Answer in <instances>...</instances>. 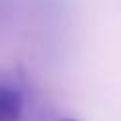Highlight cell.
Segmentation results:
<instances>
[{"label": "cell", "instance_id": "cell-2", "mask_svg": "<svg viewBox=\"0 0 121 121\" xmlns=\"http://www.w3.org/2000/svg\"><path fill=\"white\" fill-rule=\"evenodd\" d=\"M60 121H78V119H60Z\"/></svg>", "mask_w": 121, "mask_h": 121}, {"label": "cell", "instance_id": "cell-1", "mask_svg": "<svg viewBox=\"0 0 121 121\" xmlns=\"http://www.w3.org/2000/svg\"><path fill=\"white\" fill-rule=\"evenodd\" d=\"M25 110V96L17 85L0 83V121H19Z\"/></svg>", "mask_w": 121, "mask_h": 121}]
</instances>
